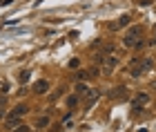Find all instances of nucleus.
Segmentation results:
<instances>
[{"mask_svg": "<svg viewBox=\"0 0 156 132\" xmlns=\"http://www.w3.org/2000/svg\"><path fill=\"white\" fill-rule=\"evenodd\" d=\"M150 101H152V96L147 92H136V96L132 99V112L134 114H140L147 105H150Z\"/></svg>", "mask_w": 156, "mask_h": 132, "instance_id": "nucleus-1", "label": "nucleus"}, {"mask_svg": "<svg viewBox=\"0 0 156 132\" xmlns=\"http://www.w3.org/2000/svg\"><path fill=\"white\" fill-rule=\"evenodd\" d=\"M116 67H118L116 54H107V56H103V63H101V72H103V74H112Z\"/></svg>", "mask_w": 156, "mask_h": 132, "instance_id": "nucleus-2", "label": "nucleus"}, {"mask_svg": "<svg viewBox=\"0 0 156 132\" xmlns=\"http://www.w3.org/2000/svg\"><path fill=\"white\" fill-rule=\"evenodd\" d=\"M47 90H49V81L40 79V81H36V83H34V92H36V94H45Z\"/></svg>", "mask_w": 156, "mask_h": 132, "instance_id": "nucleus-3", "label": "nucleus"}, {"mask_svg": "<svg viewBox=\"0 0 156 132\" xmlns=\"http://www.w3.org/2000/svg\"><path fill=\"white\" fill-rule=\"evenodd\" d=\"M60 126L69 130V128H74V112H65L62 114V119H60Z\"/></svg>", "mask_w": 156, "mask_h": 132, "instance_id": "nucleus-4", "label": "nucleus"}, {"mask_svg": "<svg viewBox=\"0 0 156 132\" xmlns=\"http://www.w3.org/2000/svg\"><path fill=\"white\" fill-rule=\"evenodd\" d=\"M27 112H29V108L20 103V105H16V108H13V110H11V112L7 114V116H18V119H20V116H23V114H27Z\"/></svg>", "mask_w": 156, "mask_h": 132, "instance_id": "nucleus-5", "label": "nucleus"}, {"mask_svg": "<svg viewBox=\"0 0 156 132\" xmlns=\"http://www.w3.org/2000/svg\"><path fill=\"white\" fill-rule=\"evenodd\" d=\"M125 92H127V87H125V85H118V87H114V90L109 92V96H112V99H116V101H120V99L125 96Z\"/></svg>", "mask_w": 156, "mask_h": 132, "instance_id": "nucleus-6", "label": "nucleus"}, {"mask_svg": "<svg viewBox=\"0 0 156 132\" xmlns=\"http://www.w3.org/2000/svg\"><path fill=\"white\" fill-rule=\"evenodd\" d=\"M76 94L80 96V99H83V96H87V94H89V85H87V83H85V81L76 83Z\"/></svg>", "mask_w": 156, "mask_h": 132, "instance_id": "nucleus-7", "label": "nucleus"}, {"mask_svg": "<svg viewBox=\"0 0 156 132\" xmlns=\"http://www.w3.org/2000/svg\"><path fill=\"white\" fill-rule=\"evenodd\" d=\"M49 123H51V119H49V116L45 114V116H38L34 126H36V128H40V130H45V128H49Z\"/></svg>", "mask_w": 156, "mask_h": 132, "instance_id": "nucleus-8", "label": "nucleus"}, {"mask_svg": "<svg viewBox=\"0 0 156 132\" xmlns=\"http://www.w3.org/2000/svg\"><path fill=\"white\" fill-rule=\"evenodd\" d=\"M98 96H101V92H98V90H89V94H87V103H85V105L91 108V105H94V101H98Z\"/></svg>", "mask_w": 156, "mask_h": 132, "instance_id": "nucleus-9", "label": "nucleus"}, {"mask_svg": "<svg viewBox=\"0 0 156 132\" xmlns=\"http://www.w3.org/2000/svg\"><path fill=\"white\" fill-rule=\"evenodd\" d=\"M129 20H132L129 13H123V16L118 18V27H127V25H129Z\"/></svg>", "mask_w": 156, "mask_h": 132, "instance_id": "nucleus-10", "label": "nucleus"}, {"mask_svg": "<svg viewBox=\"0 0 156 132\" xmlns=\"http://www.w3.org/2000/svg\"><path fill=\"white\" fill-rule=\"evenodd\" d=\"M78 101H80V96H78V94H72V96L67 99V105H69V108H76Z\"/></svg>", "mask_w": 156, "mask_h": 132, "instance_id": "nucleus-11", "label": "nucleus"}, {"mask_svg": "<svg viewBox=\"0 0 156 132\" xmlns=\"http://www.w3.org/2000/svg\"><path fill=\"white\" fill-rule=\"evenodd\" d=\"M29 76H31V74L25 69V72H20V74H18V81H20V83H27V81H29Z\"/></svg>", "mask_w": 156, "mask_h": 132, "instance_id": "nucleus-12", "label": "nucleus"}, {"mask_svg": "<svg viewBox=\"0 0 156 132\" xmlns=\"http://www.w3.org/2000/svg\"><path fill=\"white\" fill-rule=\"evenodd\" d=\"M11 132H31V128H29V126H16Z\"/></svg>", "mask_w": 156, "mask_h": 132, "instance_id": "nucleus-13", "label": "nucleus"}, {"mask_svg": "<svg viewBox=\"0 0 156 132\" xmlns=\"http://www.w3.org/2000/svg\"><path fill=\"white\" fill-rule=\"evenodd\" d=\"M9 83H0V94H9Z\"/></svg>", "mask_w": 156, "mask_h": 132, "instance_id": "nucleus-14", "label": "nucleus"}, {"mask_svg": "<svg viewBox=\"0 0 156 132\" xmlns=\"http://www.w3.org/2000/svg\"><path fill=\"white\" fill-rule=\"evenodd\" d=\"M136 5H140V7H147V5H152V0H136Z\"/></svg>", "mask_w": 156, "mask_h": 132, "instance_id": "nucleus-15", "label": "nucleus"}, {"mask_svg": "<svg viewBox=\"0 0 156 132\" xmlns=\"http://www.w3.org/2000/svg\"><path fill=\"white\" fill-rule=\"evenodd\" d=\"M150 87H152L154 92H156V81H152V83H150Z\"/></svg>", "mask_w": 156, "mask_h": 132, "instance_id": "nucleus-16", "label": "nucleus"}, {"mask_svg": "<svg viewBox=\"0 0 156 132\" xmlns=\"http://www.w3.org/2000/svg\"><path fill=\"white\" fill-rule=\"evenodd\" d=\"M136 132H150V130H147V128H138Z\"/></svg>", "mask_w": 156, "mask_h": 132, "instance_id": "nucleus-17", "label": "nucleus"}, {"mask_svg": "<svg viewBox=\"0 0 156 132\" xmlns=\"http://www.w3.org/2000/svg\"><path fill=\"white\" fill-rule=\"evenodd\" d=\"M150 43H156V27H154V40H150Z\"/></svg>", "mask_w": 156, "mask_h": 132, "instance_id": "nucleus-18", "label": "nucleus"}, {"mask_svg": "<svg viewBox=\"0 0 156 132\" xmlns=\"http://www.w3.org/2000/svg\"><path fill=\"white\" fill-rule=\"evenodd\" d=\"M2 116H5V110H2V108H0V119H2Z\"/></svg>", "mask_w": 156, "mask_h": 132, "instance_id": "nucleus-19", "label": "nucleus"}]
</instances>
